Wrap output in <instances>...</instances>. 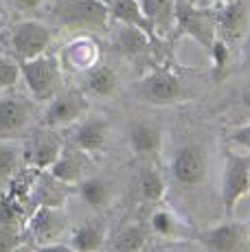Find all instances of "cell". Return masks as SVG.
<instances>
[{"label":"cell","mask_w":250,"mask_h":252,"mask_svg":"<svg viewBox=\"0 0 250 252\" xmlns=\"http://www.w3.org/2000/svg\"><path fill=\"white\" fill-rule=\"evenodd\" d=\"M51 16L68 31L103 33L110 24V7L105 0H57Z\"/></svg>","instance_id":"6da1fadb"},{"label":"cell","mask_w":250,"mask_h":252,"mask_svg":"<svg viewBox=\"0 0 250 252\" xmlns=\"http://www.w3.org/2000/svg\"><path fill=\"white\" fill-rule=\"evenodd\" d=\"M20 79L35 103H49L64 86V66L57 55L42 53L33 60L20 62Z\"/></svg>","instance_id":"7a4b0ae2"},{"label":"cell","mask_w":250,"mask_h":252,"mask_svg":"<svg viewBox=\"0 0 250 252\" xmlns=\"http://www.w3.org/2000/svg\"><path fill=\"white\" fill-rule=\"evenodd\" d=\"M176 37H191L204 48L211 51L215 37H218V20H215V7H195L191 0H176Z\"/></svg>","instance_id":"3957f363"},{"label":"cell","mask_w":250,"mask_h":252,"mask_svg":"<svg viewBox=\"0 0 250 252\" xmlns=\"http://www.w3.org/2000/svg\"><path fill=\"white\" fill-rule=\"evenodd\" d=\"M51 44L53 31L37 20L16 22L7 31V48L11 51V57L16 62H27L42 53H49Z\"/></svg>","instance_id":"277c9868"},{"label":"cell","mask_w":250,"mask_h":252,"mask_svg":"<svg viewBox=\"0 0 250 252\" xmlns=\"http://www.w3.org/2000/svg\"><path fill=\"white\" fill-rule=\"evenodd\" d=\"M250 193V154L228 149L222 173V204L226 217H233L239 202Z\"/></svg>","instance_id":"5b68a950"},{"label":"cell","mask_w":250,"mask_h":252,"mask_svg":"<svg viewBox=\"0 0 250 252\" xmlns=\"http://www.w3.org/2000/svg\"><path fill=\"white\" fill-rule=\"evenodd\" d=\"M90 112V101L86 99L84 90L79 88H66L60 90L49 101L44 114H42V127L62 129L75 125Z\"/></svg>","instance_id":"8992f818"},{"label":"cell","mask_w":250,"mask_h":252,"mask_svg":"<svg viewBox=\"0 0 250 252\" xmlns=\"http://www.w3.org/2000/svg\"><path fill=\"white\" fill-rule=\"evenodd\" d=\"M136 94L152 105H174L185 99V81L169 68L150 70L136 86Z\"/></svg>","instance_id":"52a82bcc"},{"label":"cell","mask_w":250,"mask_h":252,"mask_svg":"<svg viewBox=\"0 0 250 252\" xmlns=\"http://www.w3.org/2000/svg\"><path fill=\"white\" fill-rule=\"evenodd\" d=\"M37 114V103L27 94L7 90L0 94V138H11L31 127Z\"/></svg>","instance_id":"ba28073f"},{"label":"cell","mask_w":250,"mask_h":252,"mask_svg":"<svg viewBox=\"0 0 250 252\" xmlns=\"http://www.w3.org/2000/svg\"><path fill=\"white\" fill-rule=\"evenodd\" d=\"M66 215L62 206L55 204H37L33 213L25 220V237L33 239V246L60 241L66 232Z\"/></svg>","instance_id":"9c48e42d"},{"label":"cell","mask_w":250,"mask_h":252,"mask_svg":"<svg viewBox=\"0 0 250 252\" xmlns=\"http://www.w3.org/2000/svg\"><path fill=\"white\" fill-rule=\"evenodd\" d=\"M174 180L185 189H195L206 180L209 173V154L202 145H185L171 160Z\"/></svg>","instance_id":"30bf717a"},{"label":"cell","mask_w":250,"mask_h":252,"mask_svg":"<svg viewBox=\"0 0 250 252\" xmlns=\"http://www.w3.org/2000/svg\"><path fill=\"white\" fill-rule=\"evenodd\" d=\"M218 20V37L228 46H235L246 37L250 24V4L248 0H224L215 7Z\"/></svg>","instance_id":"8fae6325"},{"label":"cell","mask_w":250,"mask_h":252,"mask_svg":"<svg viewBox=\"0 0 250 252\" xmlns=\"http://www.w3.org/2000/svg\"><path fill=\"white\" fill-rule=\"evenodd\" d=\"M62 152H64V140L60 138L57 129H51V127L37 129L35 134H31V138L22 147L25 164L37 169V171H46L57 160V156Z\"/></svg>","instance_id":"7c38bea8"},{"label":"cell","mask_w":250,"mask_h":252,"mask_svg":"<svg viewBox=\"0 0 250 252\" xmlns=\"http://www.w3.org/2000/svg\"><path fill=\"white\" fill-rule=\"evenodd\" d=\"M198 244L209 252H246V226L239 221H224L198 232Z\"/></svg>","instance_id":"4fadbf2b"},{"label":"cell","mask_w":250,"mask_h":252,"mask_svg":"<svg viewBox=\"0 0 250 252\" xmlns=\"http://www.w3.org/2000/svg\"><path fill=\"white\" fill-rule=\"evenodd\" d=\"M110 134V123L105 116H88L77 123L75 132H73V143L79 152H84L86 156H94V154L103 152L105 140H108Z\"/></svg>","instance_id":"5bb4252c"},{"label":"cell","mask_w":250,"mask_h":252,"mask_svg":"<svg viewBox=\"0 0 250 252\" xmlns=\"http://www.w3.org/2000/svg\"><path fill=\"white\" fill-rule=\"evenodd\" d=\"M154 40L147 35L143 29L132 27V24H119L114 33V46L125 60L141 62L152 55Z\"/></svg>","instance_id":"9a60e30c"},{"label":"cell","mask_w":250,"mask_h":252,"mask_svg":"<svg viewBox=\"0 0 250 252\" xmlns=\"http://www.w3.org/2000/svg\"><path fill=\"white\" fill-rule=\"evenodd\" d=\"M99 44L93 40V37H86V35H79L75 37L73 42L64 46L62 51V66H68L73 70H88L93 68L94 64H99Z\"/></svg>","instance_id":"2e32d148"},{"label":"cell","mask_w":250,"mask_h":252,"mask_svg":"<svg viewBox=\"0 0 250 252\" xmlns=\"http://www.w3.org/2000/svg\"><path fill=\"white\" fill-rule=\"evenodd\" d=\"M46 171L51 173L55 180H60L66 187H73V184H79L86 178V171H88V160H86V154L75 149H64V152L57 156V160L51 164Z\"/></svg>","instance_id":"e0dca14e"},{"label":"cell","mask_w":250,"mask_h":252,"mask_svg":"<svg viewBox=\"0 0 250 252\" xmlns=\"http://www.w3.org/2000/svg\"><path fill=\"white\" fill-rule=\"evenodd\" d=\"M129 147L141 158H156L162 149V129L152 121H136L129 127Z\"/></svg>","instance_id":"ac0fdd59"},{"label":"cell","mask_w":250,"mask_h":252,"mask_svg":"<svg viewBox=\"0 0 250 252\" xmlns=\"http://www.w3.org/2000/svg\"><path fill=\"white\" fill-rule=\"evenodd\" d=\"M145 18L152 22L156 37L174 35L176 24V0H136Z\"/></svg>","instance_id":"d6986e66"},{"label":"cell","mask_w":250,"mask_h":252,"mask_svg":"<svg viewBox=\"0 0 250 252\" xmlns=\"http://www.w3.org/2000/svg\"><path fill=\"white\" fill-rule=\"evenodd\" d=\"M150 228L154 235L165 237L171 241H182L191 235V228L187 221H182L171 208L167 206H158L150 217Z\"/></svg>","instance_id":"ffe728a7"},{"label":"cell","mask_w":250,"mask_h":252,"mask_svg":"<svg viewBox=\"0 0 250 252\" xmlns=\"http://www.w3.org/2000/svg\"><path fill=\"white\" fill-rule=\"evenodd\" d=\"M108 7H110V20H114L119 24H132V27H138V29H143L154 42L158 40L156 33H154L152 22L145 18V13H143L141 4H138L136 0H110Z\"/></svg>","instance_id":"44dd1931"},{"label":"cell","mask_w":250,"mask_h":252,"mask_svg":"<svg viewBox=\"0 0 250 252\" xmlns=\"http://www.w3.org/2000/svg\"><path fill=\"white\" fill-rule=\"evenodd\" d=\"M105 226L99 220H88L70 232L68 244L75 252H99L105 246Z\"/></svg>","instance_id":"7402d4cb"},{"label":"cell","mask_w":250,"mask_h":252,"mask_svg":"<svg viewBox=\"0 0 250 252\" xmlns=\"http://www.w3.org/2000/svg\"><path fill=\"white\" fill-rule=\"evenodd\" d=\"M86 90L99 99H110L119 90V75L105 64H94L86 70Z\"/></svg>","instance_id":"603a6c76"},{"label":"cell","mask_w":250,"mask_h":252,"mask_svg":"<svg viewBox=\"0 0 250 252\" xmlns=\"http://www.w3.org/2000/svg\"><path fill=\"white\" fill-rule=\"evenodd\" d=\"M147 239H150V228L145 224H127L112 239L110 252H143Z\"/></svg>","instance_id":"cb8c5ba5"},{"label":"cell","mask_w":250,"mask_h":252,"mask_svg":"<svg viewBox=\"0 0 250 252\" xmlns=\"http://www.w3.org/2000/svg\"><path fill=\"white\" fill-rule=\"evenodd\" d=\"M25 156H22L20 143L9 138H0V189H4L13 176L22 169Z\"/></svg>","instance_id":"d4e9b609"},{"label":"cell","mask_w":250,"mask_h":252,"mask_svg":"<svg viewBox=\"0 0 250 252\" xmlns=\"http://www.w3.org/2000/svg\"><path fill=\"white\" fill-rule=\"evenodd\" d=\"M77 191H79L81 200L86 202L93 211H101V208H105L110 204V200H112V189H110V184L103 180V178H84L79 184H77Z\"/></svg>","instance_id":"484cf974"},{"label":"cell","mask_w":250,"mask_h":252,"mask_svg":"<svg viewBox=\"0 0 250 252\" xmlns=\"http://www.w3.org/2000/svg\"><path fill=\"white\" fill-rule=\"evenodd\" d=\"M138 189H141V195L145 202L152 204H160L162 197L167 193V184L165 178L156 171V169H145L141 173V180H138Z\"/></svg>","instance_id":"4316f807"},{"label":"cell","mask_w":250,"mask_h":252,"mask_svg":"<svg viewBox=\"0 0 250 252\" xmlns=\"http://www.w3.org/2000/svg\"><path fill=\"white\" fill-rule=\"evenodd\" d=\"M20 81V62H16L11 55L0 53V94L11 88Z\"/></svg>","instance_id":"83f0119b"},{"label":"cell","mask_w":250,"mask_h":252,"mask_svg":"<svg viewBox=\"0 0 250 252\" xmlns=\"http://www.w3.org/2000/svg\"><path fill=\"white\" fill-rule=\"evenodd\" d=\"M209 55H211V62H213L215 79L224 77V72H226V68H228V64H230V46L226 44L224 40L215 37V42H213V46H211Z\"/></svg>","instance_id":"f1b7e54d"},{"label":"cell","mask_w":250,"mask_h":252,"mask_svg":"<svg viewBox=\"0 0 250 252\" xmlns=\"http://www.w3.org/2000/svg\"><path fill=\"white\" fill-rule=\"evenodd\" d=\"M25 244V232L16 224H0V252H9Z\"/></svg>","instance_id":"f546056e"},{"label":"cell","mask_w":250,"mask_h":252,"mask_svg":"<svg viewBox=\"0 0 250 252\" xmlns=\"http://www.w3.org/2000/svg\"><path fill=\"white\" fill-rule=\"evenodd\" d=\"M228 140L233 145H237L239 149L250 154V123H244V125H239V127H235L233 132L228 134Z\"/></svg>","instance_id":"4dcf8cb0"},{"label":"cell","mask_w":250,"mask_h":252,"mask_svg":"<svg viewBox=\"0 0 250 252\" xmlns=\"http://www.w3.org/2000/svg\"><path fill=\"white\" fill-rule=\"evenodd\" d=\"M35 252H75L70 244H64V241H51V244H42V246H33Z\"/></svg>","instance_id":"1f68e13d"},{"label":"cell","mask_w":250,"mask_h":252,"mask_svg":"<svg viewBox=\"0 0 250 252\" xmlns=\"http://www.w3.org/2000/svg\"><path fill=\"white\" fill-rule=\"evenodd\" d=\"M9 2H11L18 11H33V9H37L44 0H9Z\"/></svg>","instance_id":"d6a6232c"},{"label":"cell","mask_w":250,"mask_h":252,"mask_svg":"<svg viewBox=\"0 0 250 252\" xmlns=\"http://www.w3.org/2000/svg\"><path fill=\"white\" fill-rule=\"evenodd\" d=\"M239 99H242L244 110H246V112L250 114V81H248V84L242 88V96H239Z\"/></svg>","instance_id":"836d02e7"},{"label":"cell","mask_w":250,"mask_h":252,"mask_svg":"<svg viewBox=\"0 0 250 252\" xmlns=\"http://www.w3.org/2000/svg\"><path fill=\"white\" fill-rule=\"evenodd\" d=\"M9 252H35V248H33V246H29L27 241H25V244L16 246V248H13V250H9Z\"/></svg>","instance_id":"e575fe53"},{"label":"cell","mask_w":250,"mask_h":252,"mask_svg":"<svg viewBox=\"0 0 250 252\" xmlns=\"http://www.w3.org/2000/svg\"><path fill=\"white\" fill-rule=\"evenodd\" d=\"M211 4H219V2H224V0H209Z\"/></svg>","instance_id":"d590c367"},{"label":"cell","mask_w":250,"mask_h":252,"mask_svg":"<svg viewBox=\"0 0 250 252\" xmlns=\"http://www.w3.org/2000/svg\"><path fill=\"white\" fill-rule=\"evenodd\" d=\"M99 252H101V250H99Z\"/></svg>","instance_id":"8d00e7d4"}]
</instances>
